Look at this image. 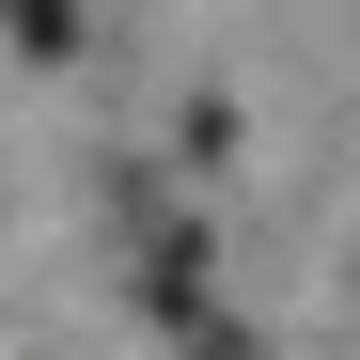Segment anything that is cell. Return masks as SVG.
<instances>
[{
  "mask_svg": "<svg viewBox=\"0 0 360 360\" xmlns=\"http://www.w3.org/2000/svg\"><path fill=\"white\" fill-rule=\"evenodd\" d=\"M0 32H16L32 63H47V47H79V0H0Z\"/></svg>",
  "mask_w": 360,
  "mask_h": 360,
  "instance_id": "cell-1",
  "label": "cell"
}]
</instances>
